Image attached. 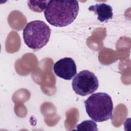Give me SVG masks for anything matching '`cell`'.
<instances>
[{"label": "cell", "mask_w": 131, "mask_h": 131, "mask_svg": "<svg viewBox=\"0 0 131 131\" xmlns=\"http://www.w3.org/2000/svg\"><path fill=\"white\" fill-rule=\"evenodd\" d=\"M72 86L76 94L85 96L94 93L97 90L99 82L97 77L93 73L83 70L74 77Z\"/></svg>", "instance_id": "277c9868"}, {"label": "cell", "mask_w": 131, "mask_h": 131, "mask_svg": "<svg viewBox=\"0 0 131 131\" xmlns=\"http://www.w3.org/2000/svg\"><path fill=\"white\" fill-rule=\"evenodd\" d=\"M76 128L79 130H98L96 123L92 120H85L78 124Z\"/></svg>", "instance_id": "ba28073f"}, {"label": "cell", "mask_w": 131, "mask_h": 131, "mask_svg": "<svg viewBox=\"0 0 131 131\" xmlns=\"http://www.w3.org/2000/svg\"><path fill=\"white\" fill-rule=\"evenodd\" d=\"M78 11L79 4L77 1H49L44 15L50 25L63 27L74 21Z\"/></svg>", "instance_id": "6da1fadb"}, {"label": "cell", "mask_w": 131, "mask_h": 131, "mask_svg": "<svg viewBox=\"0 0 131 131\" xmlns=\"http://www.w3.org/2000/svg\"><path fill=\"white\" fill-rule=\"evenodd\" d=\"M88 116L95 122H103L113 118V103L111 96L105 93H94L84 101Z\"/></svg>", "instance_id": "7a4b0ae2"}, {"label": "cell", "mask_w": 131, "mask_h": 131, "mask_svg": "<svg viewBox=\"0 0 131 131\" xmlns=\"http://www.w3.org/2000/svg\"><path fill=\"white\" fill-rule=\"evenodd\" d=\"M51 30L43 21L36 20L28 23L23 30L26 45L33 50H39L48 42Z\"/></svg>", "instance_id": "3957f363"}, {"label": "cell", "mask_w": 131, "mask_h": 131, "mask_svg": "<svg viewBox=\"0 0 131 131\" xmlns=\"http://www.w3.org/2000/svg\"><path fill=\"white\" fill-rule=\"evenodd\" d=\"M88 10L93 11L97 15V19L101 23L107 22L112 19L113 13L112 7L105 3L96 4L88 8Z\"/></svg>", "instance_id": "8992f818"}, {"label": "cell", "mask_w": 131, "mask_h": 131, "mask_svg": "<svg viewBox=\"0 0 131 131\" xmlns=\"http://www.w3.org/2000/svg\"><path fill=\"white\" fill-rule=\"evenodd\" d=\"M48 2L49 1H28V6L31 10L40 13L46 9Z\"/></svg>", "instance_id": "52a82bcc"}, {"label": "cell", "mask_w": 131, "mask_h": 131, "mask_svg": "<svg viewBox=\"0 0 131 131\" xmlns=\"http://www.w3.org/2000/svg\"><path fill=\"white\" fill-rule=\"evenodd\" d=\"M53 71L58 77L65 80H71L77 73L76 65L74 60L64 57L58 60L54 65Z\"/></svg>", "instance_id": "5b68a950"}]
</instances>
